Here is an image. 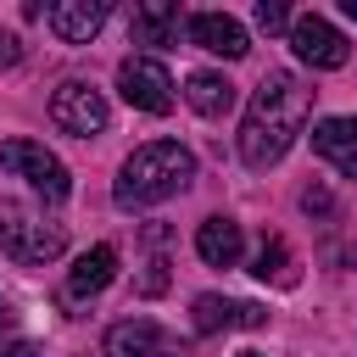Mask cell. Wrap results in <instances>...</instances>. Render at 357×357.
Returning <instances> with one entry per match:
<instances>
[{
	"instance_id": "cell-1",
	"label": "cell",
	"mask_w": 357,
	"mask_h": 357,
	"mask_svg": "<svg viewBox=\"0 0 357 357\" xmlns=\"http://www.w3.org/2000/svg\"><path fill=\"white\" fill-rule=\"evenodd\" d=\"M307 112H312V89L296 73H268L251 89V106L240 117V162L245 167H273L296 145Z\"/></svg>"
},
{
	"instance_id": "cell-13",
	"label": "cell",
	"mask_w": 357,
	"mask_h": 357,
	"mask_svg": "<svg viewBox=\"0 0 357 357\" xmlns=\"http://www.w3.org/2000/svg\"><path fill=\"white\" fill-rule=\"evenodd\" d=\"M195 251H201V262H212V268H240L245 234H240L234 218H206V223L195 229Z\"/></svg>"
},
{
	"instance_id": "cell-25",
	"label": "cell",
	"mask_w": 357,
	"mask_h": 357,
	"mask_svg": "<svg viewBox=\"0 0 357 357\" xmlns=\"http://www.w3.org/2000/svg\"><path fill=\"white\" fill-rule=\"evenodd\" d=\"M240 357H262V351H240Z\"/></svg>"
},
{
	"instance_id": "cell-4",
	"label": "cell",
	"mask_w": 357,
	"mask_h": 357,
	"mask_svg": "<svg viewBox=\"0 0 357 357\" xmlns=\"http://www.w3.org/2000/svg\"><path fill=\"white\" fill-rule=\"evenodd\" d=\"M0 167H6L11 178H28L50 206L73 195V173H67V162H61L56 151H45L39 139H6V145H0Z\"/></svg>"
},
{
	"instance_id": "cell-2",
	"label": "cell",
	"mask_w": 357,
	"mask_h": 357,
	"mask_svg": "<svg viewBox=\"0 0 357 357\" xmlns=\"http://www.w3.org/2000/svg\"><path fill=\"white\" fill-rule=\"evenodd\" d=\"M195 178V156L178 145V139H151L139 145L123 167H117V184H112V201L123 212H145V206H162L173 201L178 190H190Z\"/></svg>"
},
{
	"instance_id": "cell-17",
	"label": "cell",
	"mask_w": 357,
	"mask_h": 357,
	"mask_svg": "<svg viewBox=\"0 0 357 357\" xmlns=\"http://www.w3.org/2000/svg\"><path fill=\"white\" fill-rule=\"evenodd\" d=\"M257 279H284L290 284V257H284V240H262V251H257V268H251Z\"/></svg>"
},
{
	"instance_id": "cell-22",
	"label": "cell",
	"mask_w": 357,
	"mask_h": 357,
	"mask_svg": "<svg viewBox=\"0 0 357 357\" xmlns=\"http://www.w3.org/2000/svg\"><path fill=\"white\" fill-rule=\"evenodd\" d=\"M268 324V307H257V301H240V329H262Z\"/></svg>"
},
{
	"instance_id": "cell-15",
	"label": "cell",
	"mask_w": 357,
	"mask_h": 357,
	"mask_svg": "<svg viewBox=\"0 0 357 357\" xmlns=\"http://www.w3.org/2000/svg\"><path fill=\"white\" fill-rule=\"evenodd\" d=\"M184 100L201 117H223V112H234V84L223 73H190L184 78Z\"/></svg>"
},
{
	"instance_id": "cell-5",
	"label": "cell",
	"mask_w": 357,
	"mask_h": 357,
	"mask_svg": "<svg viewBox=\"0 0 357 357\" xmlns=\"http://www.w3.org/2000/svg\"><path fill=\"white\" fill-rule=\"evenodd\" d=\"M50 123H56L61 134H73V139H95V134H106L112 106H106V95H100L95 84L67 78V84L50 95Z\"/></svg>"
},
{
	"instance_id": "cell-10",
	"label": "cell",
	"mask_w": 357,
	"mask_h": 357,
	"mask_svg": "<svg viewBox=\"0 0 357 357\" xmlns=\"http://www.w3.org/2000/svg\"><path fill=\"white\" fill-rule=\"evenodd\" d=\"M184 33H190V45H201V50H212V56H223V61H240V56L251 50V33H245L234 17H223V11H195V17L184 22Z\"/></svg>"
},
{
	"instance_id": "cell-24",
	"label": "cell",
	"mask_w": 357,
	"mask_h": 357,
	"mask_svg": "<svg viewBox=\"0 0 357 357\" xmlns=\"http://www.w3.org/2000/svg\"><path fill=\"white\" fill-rule=\"evenodd\" d=\"M340 11H346V17H357V0H340Z\"/></svg>"
},
{
	"instance_id": "cell-20",
	"label": "cell",
	"mask_w": 357,
	"mask_h": 357,
	"mask_svg": "<svg viewBox=\"0 0 357 357\" xmlns=\"http://www.w3.org/2000/svg\"><path fill=\"white\" fill-rule=\"evenodd\" d=\"M167 290V262L162 257H151L145 262V273H139V296H162Z\"/></svg>"
},
{
	"instance_id": "cell-16",
	"label": "cell",
	"mask_w": 357,
	"mask_h": 357,
	"mask_svg": "<svg viewBox=\"0 0 357 357\" xmlns=\"http://www.w3.org/2000/svg\"><path fill=\"white\" fill-rule=\"evenodd\" d=\"M195 335H218V329H234L240 324V307L223 301V296H195Z\"/></svg>"
},
{
	"instance_id": "cell-7",
	"label": "cell",
	"mask_w": 357,
	"mask_h": 357,
	"mask_svg": "<svg viewBox=\"0 0 357 357\" xmlns=\"http://www.w3.org/2000/svg\"><path fill=\"white\" fill-rule=\"evenodd\" d=\"M290 50H296L307 67H346V56H351L346 33H340L335 22H324L318 11H307V17L290 22Z\"/></svg>"
},
{
	"instance_id": "cell-21",
	"label": "cell",
	"mask_w": 357,
	"mask_h": 357,
	"mask_svg": "<svg viewBox=\"0 0 357 357\" xmlns=\"http://www.w3.org/2000/svg\"><path fill=\"white\" fill-rule=\"evenodd\" d=\"M17 61H22V39L11 28H0V67H17Z\"/></svg>"
},
{
	"instance_id": "cell-23",
	"label": "cell",
	"mask_w": 357,
	"mask_h": 357,
	"mask_svg": "<svg viewBox=\"0 0 357 357\" xmlns=\"http://www.w3.org/2000/svg\"><path fill=\"white\" fill-rule=\"evenodd\" d=\"M0 357H33V340H0Z\"/></svg>"
},
{
	"instance_id": "cell-14",
	"label": "cell",
	"mask_w": 357,
	"mask_h": 357,
	"mask_svg": "<svg viewBox=\"0 0 357 357\" xmlns=\"http://www.w3.org/2000/svg\"><path fill=\"white\" fill-rule=\"evenodd\" d=\"M178 6L173 0H145V6H134V17H128V33H134V45H167V39H178Z\"/></svg>"
},
{
	"instance_id": "cell-3",
	"label": "cell",
	"mask_w": 357,
	"mask_h": 357,
	"mask_svg": "<svg viewBox=\"0 0 357 357\" xmlns=\"http://www.w3.org/2000/svg\"><path fill=\"white\" fill-rule=\"evenodd\" d=\"M0 251L11 262H56L67 251V223H50L17 201H0Z\"/></svg>"
},
{
	"instance_id": "cell-12",
	"label": "cell",
	"mask_w": 357,
	"mask_h": 357,
	"mask_svg": "<svg viewBox=\"0 0 357 357\" xmlns=\"http://www.w3.org/2000/svg\"><path fill=\"white\" fill-rule=\"evenodd\" d=\"M312 151L329 167H340L346 178H357V117H324V123H312Z\"/></svg>"
},
{
	"instance_id": "cell-19",
	"label": "cell",
	"mask_w": 357,
	"mask_h": 357,
	"mask_svg": "<svg viewBox=\"0 0 357 357\" xmlns=\"http://www.w3.org/2000/svg\"><path fill=\"white\" fill-rule=\"evenodd\" d=\"M301 212H312V218H329V212H335V195H329L324 184H307V190H301Z\"/></svg>"
},
{
	"instance_id": "cell-8",
	"label": "cell",
	"mask_w": 357,
	"mask_h": 357,
	"mask_svg": "<svg viewBox=\"0 0 357 357\" xmlns=\"http://www.w3.org/2000/svg\"><path fill=\"white\" fill-rule=\"evenodd\" d=\"M106 357H190L162 324L151 318H123L106 329Z\"/></svg>"
},
{
	"instance_id": "cell-9",
	"label": "cell",
	"mask_w": 357,
	"mask_h": 357,
	"mask_svg": "<svg viewBox=\"0 0 357 357\" xmlns=\"http://www.w3.org/2000/svg\"><path fill=\"white\" fill-rule=\"evenodd\" d=\"M106 17H112L106 0H56V6L45 11L50 33H56L61 45H89V39L106 28Z\"/></svg>"
},
{
	"instance_id": "cell-6",
	"label": "cell",
	"mask_w": 357,
	"mask_h": 357,
	"mask_svg": "<svg viewBox=\"0 0 357 357\" xmlns=\"http://www.w3.org/2000/svg\"><path fill=\"white\" fill-rule=\"evenodd\" d=\"M117 89H123V100L134 112H151V117L173 112V78H167V67L156 56H128L117 67Z\"/></svg>"
},
{
	"instance_id": "cell-11",
	"label": "cell",
	"mask_w": 357,
	"mask_h": 357,
	"mask_svg": "<svg viewBox=\"0 0 357 357\" xmlns=\"http://www.w3.org/2000/svg\"><path fill=\"white\" fill-rule=\"evenodd\" d=\"M117 279V245H89L73 268H67V301H95L106 284Z\"/></svg>"
},
{
	"instance_id": "cell-18",
	"label": "cell",
	"mask_w": 357,
	"mask_h": 357,
	"mask_svg": "<svg viewBox=\"0 0 357 357\" xmlns=\"http://www.w3.org/2000/svg\"><path fill=\"white\" fill-rule=\"evenodd\" d=\"M257 28L262 33H290V11L279 0H257Z\"/></svg>"
}]
</instances>
